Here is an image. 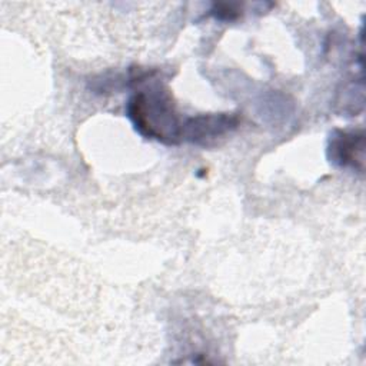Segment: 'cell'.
I'll return each mask as SVG.
<instances>
[{"mask_svg": "<svg viewBox=\"0 0 366 366\" xmlns=\"http://www.w3.org/2000/svg\"><path fill=\"white\" fill-rule=\"evenodd\" d=\"M126 113L143 137L164 144H179L183 142V122L176 112L169 90L163 84L153 83L133 92L126 104Z\"/></svg>", "mask_w": 366, "mask_h": 366, "instance_id": "cell-1", "label": "cell"}, {"mask_svg": "<svg viewBox=\"0 0 366 366\" xmlns=\"http://www.w3.org/2000/svg\"><path fill=\"white\" fill-rule=\"evenodd\" d=\"M239 124L236 113H212L189 117L183 122L182 140L197 146H213Z\"/></svg>", "mask_w": 366, "mask_h": 366, "instance_id": "cell-2", "label": "cell"}, {"mask_svg": "<svg viewBox=\"0 0 366 366\" xmlns=\"http://www.w3.org/2000/svg\"><path fill=\"white\" fill-rule=\"evenodd\" d=\"M327 159L337 167L363 173L365 169V134L363 130L335 129L327 142Z\"/></svg>", "mask_w": 366, "mask_h": 366, "instance_id": "cell-3", "label": "cell"}]
</instances>
